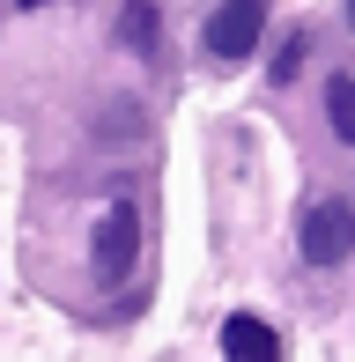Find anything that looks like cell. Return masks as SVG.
Instances as JSON below:
<instances>
[{
  "label": "cell",
  "mask_w": 355,
  "mask_h": 362,
  "mask_svg": "<svg viewBox=\"0 0 355 362\" xmlns=\"http://www.w3.org/2000/svg\"><path fill=\"white\" fill-rule=\"evenodd\" d=\"M134 259H141V215L119 200V207H104V222H96V237H89V267H96L104 288H119L126 274H134Z\"/></svg>",
  "instance_id": "obj_1"
},
{
  "label": "cell",
  "mask_w": 355,
  "mask_h": 362,
  "mask_svg": "<svg viewBox=\"0 0 355 362\" xmlns=\"http://www.w3.org/2000/svg\"><path fill=\"white\" fill-rule=\"evenodd\" d=\"M260 30H267V0H215L200 37H207V52H215L222 67H237V59H252Z\"/></svg>",
  "instance_id": "obj_2"
},
{
  "label": "cell",
  "mask_w": 355,
  "mask_h": 362,
  "mask_svg": "<svg viewBox=\"0 0 355 362\" xmlns=\"http://www.w3.org/2000/svg\"><path fill=\"white\" fill-rule=\"evenodd\" d=\"M303 259H311V267H341V259L355 252V207L348 200H318L311 215H303Z\"/></svg>",
  "instance_id": "obj_3"
},
{
  "label": "cell",
  "mask_w": 355,
  "mask_h": 362,
  "mask_svg": "<svg viewBox=\"0 0 355 362\" xmlns=\"http://www.w3.org/2000/svg\"><path fill=\"white\" fill-rule=\"evenodd\" d=\"M222 355H230V362H281V340H274L267 318L230 310V318H222Z\"/></svg>",
  "instance_id": "obj_4"
},
{
  "label": "cell",
  "mask_w": 355,
  "mask_h": 362,
  "mask_svg": "<svg viewBox=\"0 0 355 362\" xmlns=\"http://www.w3.org/2000/svg\"><path fill=\"white\" fill-rule=\"evenodd\" d=\"M156 0H126L119 8V37H126V52H156Z\"/></svg>",
  "instance_id": "obj_5"
},
{
  "label": "cell",
  "mask_w": 355,
  "mask_h": 362,
  "mask_svg": "<svg viewBox=\"0 0 355 362\" xmlns=\"http://www.w3.org/2000/svg\"><path fill=\"white\" fill-rule=\"evenodd\" d=\"M326 119H333V134L355 148V74H333L326 81Z\"/></svg>",
  "instance_id": "obj_6"
},
{
  "label": "cell",
  "mask_w": 355,
  "mask_h": 362,
  "mask_svg": "<svg viewBox=\"0 0 355 362\" xmlns=\"http://www.w3.org/2000/svg\"><path fill=\"white\" fill-rule=\"evenodd\" d=\"M303 52H311V37H303V30H296V37H281V52H274L267 74H274V81H296V74H303Z\"/></svg>",
  "instance_id": "obj_7"
},
{
  "label": "cell",
  "mask_w": 355,
  "mask_h": 362,
  "mask_svg": "<svg viewBox=\"0 0 355 362\" xmlns=\"http://www.w3.org/2000/svg\"><path fill=\"white\" fill-rule=\"evenodd\" d=\"M15 8H52V0H15Z\"/></svg>",
  "instance_id": "obj_8"
},
{
  "label": "cell",
  "mask_w": 355,
  "mask_h": 362,
  "mask_svg": "<svg viewBox=\"0 0 355 362\" xmlns=\"http://www.w3.org/2000/svg\"><path fill=\"white\" fill-rule=\"evenodd\" d=\"M348 23H355V0H348Z\"/></svg>",
  "instance_id": "obj_9"
}]
</instances>
